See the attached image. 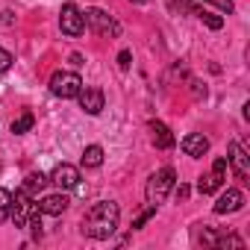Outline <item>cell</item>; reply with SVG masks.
<instances>
[{
	"instance_id": "1",
	"label": "cell",
	"mask_w": 250,
	"mask_h": 250,
	"mask_svg": "<svg viewBox=\"0 0 250 250\" xmlns=\"http://www.w3.org/2000/svg\"><path fill=\"white\" fill-rule=\"evenodd\" d=\"M118 221H121L118 203L100 200V203H94V206L85 212V218H83V235L103 241V238H109V235L118 229Z\"/></svg>"
},
{
	"instance_id": "2",
	"label": "cell",
	"mask_w": 250,
	"mask_h": 250,
	"mask_svg": "<svg viewBox=\"0 0 250 250\" xmlns=\"http://www.w3.org/2000/svg\"><path fill=\"white\" fill-rule=\"evenodd\" d=\"M174 186H177V174H174V168H162V171H156V174L147 180V186H145V197H147V203H150V206H159V203L171 194Z\"/></svg>"
},
{
	"instance_id": "3",
	"label": "cell",
	"mask_w": 250,
	"mask_h": 250,
	"mask_svg": "<svg viewBox=\"0 0 250 250\" xmlns=\"http://www.w3.org/2000/svg\"><path fill=\"white\" fill-rule=\"evenodd\" d=\"M83 21H85V27H91L97 36H109V39H115V36H121V24L112 18V15H106L103 9H85L83 12Z\"/></svg>"
},
{
	"instance_id": "4",
	"label": "cell",
	"mask_w": 250,
	"mask_h": 250,
	"mask_svg": "<svg viewBox=\"0 0 250 250\" xmlns=\"http://www.w3.org/2000/svg\"><path fill=\"white\" fill-rule=\"evenodd\" d=\"M80 88H83V80H80V74H74V71H56V74L50 77V94H56V97H62V100L77 97Z\"/></svg>"
},
{
	"instance_id": "5",
	"label": "cell",
	"mask_w": 250,
	"mask_h": 250,
	"mask_svg": "<svg viewBox=\"0 0 250 250\" xmlns=\"http://www.w3.org/2000/svg\"><path fill=\"white\" fill-rule=\"evenodd\" d=\"M33 200H36V197H33V194H27L24 188H18V191L12 194V212H9V218L15 221V227H27L30 215L39 209Z\"/></svg>"
},
{
	"instance_id": "6",
	"label": "cell",
	"mask_w": 250,
	"mask_h": 250,
	"mask_svg": "<svg viewBox=\"0 0 250 250\" xmlns=\"http://www.w3.org/2000/svg\"><path fill=\"white\" fill-rule=\"evenodd\" d=\"M59 27L65 36H83L85 30V21H83V9L77 3H65L62 12H59Z\"/></svg>"
},
{
	"instance_id": "7",
	"label": "cell",
	"mask_w": 250,
	"mask_h": 250,
	"mask_svg": "<svg viewBox=\"0 0 250 250\" xmlns=\"http://www.w3.org/2000/svg\"><path fill=\"white\" fill-rule=\"evenodd\" d=\"M227 168H229V162H227L224 156H218V159H215V165H212V171L200 177V183H197V191H200V194H212V191H218V188L224 186Z\"/></svg>"
},
{
	"instance_id": "8",
	"label": "cell",
	"mask_w": 250,
	"mask_h": 250,
	"mask_svg": "<svg viewBox=\"0 0 250 250\" xmlns=\"http://www.w3.org/2000/svg\"><path fill=\"white\" fill-rule=\"evenodd\" d=\"M77 100H80V109H83L85 115H100V112H103V103H106V97H103L100 88H85V85L80 88Z\"/></svg>"
},
{
	"instance_id": "9",
	"label": "cell",
	"mask_w": 250,
	"mask_h": 250,
	"mask_svg": "<svg viewBox=\"0 0 250 250\" xmlns=\"http://www.w3.org/2000/svg\"><path fill=\"white\" fill-rule=\"evenodd\" d=\"M227 162L232 165L235 177L247 183V177H250V156H247V150H244L238 142H232V145H229V156H227Z\"/></svg>"
},
{
	"instance_id": "10",
	"label": "cell",
	"mask_w": 250,
	"mask_h": 250,
	"mask_svg": "<svg viewBox=\"0 0 250 250\" xmlns=\"http://www.w3.org/2000/svg\"><path fill=\"white\" fill-rule=\"evenodd\" d=\"M50 183H56L59 188H74V186L80 183V168H74V165L62 162V165H56V168H53Z\"/></svg>"
},
{
	"instance_id": "11",
	"label": "cell",
	"mask_w": 250,
	"mask_h": 250,
	"mask_svg": "<svg viewBox=\"0 0 250 250\" xmlns=\"http://www.w3.org/2000/svg\"><path fill=\"white\" fill-rule=\"evenodd\" d=\"M241 206H244V194L238 188H227L215 203V215H229V212H238Z\"/></svg>"
},
{
	"instance_id": "12",
	"label": "cell",
	"mask_w": 250,
	"mask_h": 250,
	"mask_svg": "<svg viewBox=\"0 0 250 250\" xmlns=\"http://www.w3.org/2000/svg\"><path fill=\"white\" fill-rule=\"evenodd\" d=\"M180 147H183V153H186V156L200 159V156L209 150V139H206L203 133H188V136L180 142Z\"/></svg>"
},
{
	"instance_id": "13",
	"label": "cell",
	"mask_w": 250,
	"mask_h": 250,
	"mask_svg": "<svg viewBox=\"0 0 250 250\" xmlns=\"http://www.w3.org/2000/svg\"><path fill=\"white\" fill-rule=\"evenodd\" d=\"M150 139H153V145L159 147V150H171L174 145H177V139H174V133L165 127L162 121H150Z\"/></svg>"
},
{
	"instance_id": "14",
	"label": "cell",
	"mask_w": 250,
	"mask_h": 250,
	"mask_svg": "<svg viewBox=\"0 0 250 250\" xmlns=\"http://www.w3.org/2000/svg\"><path fill=\"white\" fill-rule=\"evenodd\" d=\"M68 197L65 194H47V197H42L39 200V212L42 215H62L65 209H68Z\"/></svg>"
},
{
	"instance_id": "15",
	"label": "cell",
	"mask_w": 250,
	"mask_h": 250,
	"mask_svg": "<svg viewBox=\"0 0 250 250\" xmlns=\"http://www.w3.org/2000/svg\"><path fill=\"white\" fill-rule=\"evenodd\" d=\"M50 183V177H44L42 171H36V174H27V180H24V191L27 194H33V197H39L42 191H44V186Z\"/></svg>"
},
{
	"instance_id": "16",
	"label": "cell",
	"mask_w": 250,
	"mask_h": 250,
	"mask_svg": "<svg viewBox=\"0 0 250 250\" xmlns=\"http://www.w3.org/2000/svg\"><path fill=\"white\" fill-rule=\"evenodd\" d=\"M103 165V147L100 145H88L83 150V168H100Z\"/></svg>"
},
{
	"instance_id": "17",
	"label": "cell",
	"mask_w": 250,
	"mask_h": 250,
	"mask_svg": "<svg viewBox=\"0 0 250 250\" xmlns=\"http://www.w3.org/2000/svg\"><path fill=\"white\" fill-rule=\"evenodd\" d=\"M33 127H36V115H33V112H24L18 121H12V133H15V136H24V133H30Z\"/></svg>"
},
{
	"instance_id": "18",
	"label": "cell",
	"mask_w": 250,
	"mask_h": 250,
	"mask_svg": "<svg viewBox=\"0 0 250 250\" xmlns=\"http://www.w3.org/2000/svg\"><path fill=\"white\" fill-rule=\"evenodd\" d=\"M9 212H12V191L0 188V224L9 221Z\"/></svg>"
},
{
	"instance_id": "19",
	"label": "cell",
	"mask_w": 250,
	"mask_h": 250,
	"mask_svg": "<svg viewBox=\"0 0 250 250\" xmlns=\"http://www.w3.org/2000/svg\"><path fill=\"white\" fill-rule=\"evenodd\" d=\"M197 15H200V21H203L209 30H221V27H224V18L215 15V12H209V9H197Z\"/></svg>"
},
{
	"instance_id": "20",
	"label": "cell",
	"mask_w": 250,
	"mask_h": 250,
	"mask_svg": "<svg viewBox=\"0 0 250 250\" xmlns=\"http://www.w3.org/2000/svg\"><path fill=\"white\" fill-rule=\"evenodd\" d=\"M27 227H30V232H33V238L39 241V238H42V232H44V229H42V212H39V209H36V212L30 215V221H27Z\"/></svg>"
},
{
	"instance_id": "21",
	"label": "cell",
	"mask_w": 250,
	"mask_h": 250,
	"mask_svg": "<svg viewBox=\"0 0 250 250\" xmlns=\"http://www.w3.org/2000/svg\"><path fill=\"white\" fill-rule=\"evenodd\" d=\"M153 215H156V206H150V203H147V209H145V212H142V215H139V218L133 221V229H139V227H145V224H147V221H150Z\"/></svg>"
},
{
	"instance_id": "22",
	"label": "cell",
	"mask_w": 250,
	"mask_h": 250,
	"mask_svg": "<svg viewBox=\"0 0 250 250\" xmlns=\"http://www.w3.org/2000/svg\"><path fill=\"white\" fill-rule=\"evenodd\" d=\"M218 247H244V241L238 238V235H218Z\"/></svg>"
},
{
	"instance_id": "23",
	"label": "cell",
	"mask_w": 250,
	"mask_h": 250,
	"mask_svg": "<svg viewBox=\"0 0 250 250\" xmlns=\"http://www.w3.org/2000/svg\"><path fill=\"white\" fill-rule=\"evenodd\" d=\"M200 244H203V247H218V232H215V229H203Z\"/></svg>"
},
{
	"instance_id": "24",
	"label": "cell",
	"mask_w": 250,
	"mask_h": 250,
	"mask_svg": "<svg viewBox=\"0 0 250 250\" xmlns=\"http://www.w3.org/2000/svg\"><path fill=\"white\" fill-rule=\"evenodd\" d=\"M130 65H133V53L130 50H121L118 53V68L121 71H130Z\"/></svg>"
},
{
	"instance_id": "25",
	"label": "cell",
	"mask_w": 250,
	"mask_h": 250,
	"mask_svg": "<svg viewBox=\"0 0 250 250\" xmlns=\"http://www.w3.org/2000/svg\"><path fill=\"white\" fill-rule=\"evenodd\" d=\"M12 62H15V59H12V53L0 47V74H3V71H9V68H12Z\"/></svg>"
},
{
	"instance_id": "26",
	"label": "cell",
	"mask_w": 250,
	"mask_h": 250,
	"mask_svg": "<svg viewBox=\"0 0 250 250\" xmlns=\"http://www.w3.org/2000/svg\"><path fill=\"white\" fill-rule=\"evenodd\" d=\"M177 12H194V0H174Z\"/></svg>"
},
{
	"instance_id": "27",
	"label": "cell",
	"mask_w": 250,
	"mask_h": 250,
	"mask_svg": "<svg viewBox=\"0 0 250 250\" xmlns=\"http://www.w3.org/2000/svg\"><path fill=\"white\" fill-rule=\"evenodd\" d=\"M209 3H215V6H218L221 12H227V15L235 9V6H232V0H209Z\"/></svg>"
},
{
	"instance_id": "28",
	"label": "cell",
	"mask_w": 250,
	"mask_h": 250,
	"mask_svg": "<svg viewBox=\"0 0 250 250\" xmlns=\"http://www.w3.org/2000/svg\"><path fill=\"white\" fill-rule=\"evenodd\" d=\"M177 197L186 200V197H188V186H180V188H177Z\"/></svg>"
},
{
	"instance_id": "29",
	"label": "cell",
	"mask_w": 250,
	"mask_h": 250,
	"mask_svg": "<svg viewBox=\"0 0 250 250\" xmlns=\"http://www.w3.org/2000/svg\"><path fill=\"white\" fill-rule=\"evenodd\" d=\"M71 65H77V68H80V65H83V56H80V53H71Z\"/></svg>"
},
{
	"instance_id": "30",
	"label": "cell",
	"mask_w": 250,
	"mask_h": 250,
	"mask_svg": "<svg viewBox=\"0 0 250 250\" xmlns=\"http://www.w3.org/2000/svg\"><path fill=\"white\" fill-rule=\"evenodd\" d=\"M133 3H147V0H133Z\"/></svg>"
}]
</instances>
